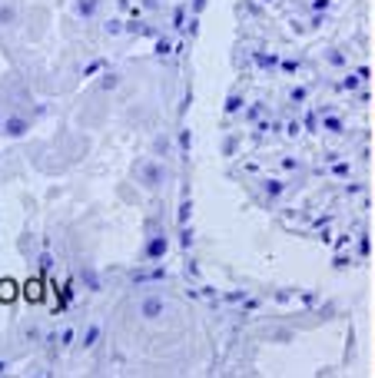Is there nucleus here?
<instances>
[{"label": "nucleus", "instance_id": "obj_1", "mask_svg": "<svg viewBox=\"0 0 375 378\" xmlns=\"http://www.w3.org/2000/svg\"><path fill=\"white\" fill-rule=\"evenodd\" d=\"M14 299H17V282L0 279V302H14Z\"/></svg>", "mask_w": 375, "mask_h": 378}, {"label": "nucleus", "instance_id": "obj_2", "mask_svg": "<svg viewBox=\"0 0 375 378\" xmlns=\"http://www.w3.org/2000/svg\"><path fill=\"white\" fill-rule=\"evenodd\" d=\"M160 312H163V302H156V299L143 302V315H146V319H156Z\"/></svg>", "mask_w": 375, "mask_h": 378}, {"label": "nucleus", "instance_id": "obj_3", "mask_svg": "<svg viewBox=\"0 0 375 378\" xmlns=\"http://www.w3.org/2000/svg\"><path fill=\"white\" fill-rule=\"evenodd\" d=\"M24 295H27V299H34V302H37L40 295H43V289H40V282H27V285H24Z\"/></svg>", "mask_w": 375, "mask_h": 378}, {"label": "nucleus", "instance_id": "obj_4", "mask_svg": "<svg viewBox=\"0 0 375 378\" xmlns=\"http://www.w3.org/2000/svg\"><path fill=\"white\" fill-rule=\"evenodd\" d=\"M7 133L10 136H20V133H24V123H20V120H10V123H7Z\"/></svg>", "mask_w": 375, "mask_h": 378}, {"label": "nucleus", "instance_id": "obj_5", "mask_svg": "<svg viewBox=\"0 0 375 378\" xmlns=\"http://www.w3.org/2000/svg\"><path fill=\"white\" fill-rule=\"evenodd\" d=\"M163 249H166V243H163V239H153V243H150V256H160Z\"/></svg>", "mask_w": 375, "mask_h": 378}, {"label": "nucleus", "instance_id": "obj_6", "mask_svg": "<svg viewBox=\"0 0 375 378\" xmlns=\"http://www.w3.org/2000/svg\"><path fill=\"white\" fill-rule=\"evenodd\" d=\"M96 335H100V332H96V329H90V332H87V342H83V345H93V342H96Z\"/></svg>", "mask_w": 375, "mask_h": 378}]
</instances>
